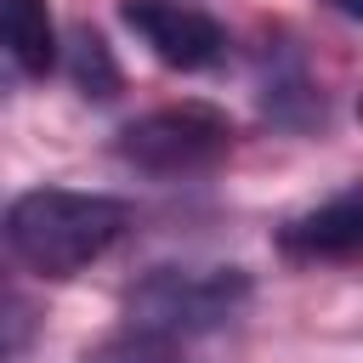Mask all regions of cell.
Segmentation results:
<instances>
[{"mask_svg": "<svg viewBox=\"0 0 363 363\" xmlns=\"http://www.w3.org/2000/svg\"><path fill=\"white\" fill-rule=\"evenodd\" d=\"M136 210L113 193H79V187H28L6 204V244L11 255L40 278H74L91 261H102L125 233Z\"/></svg>", "mask_w": 363, "mask_h": 363, "instance_id": "6da1fadb", "label": "cell"}, {"mask_svg": "<svg viewBox=\"0 0 363 363\" xmlns=\"http://www.w3.org/2000/svg\"><path fill=\"white\" fill-rule=\"evenodd\" d=\"M244 301H250L244 267H153L125 295V323L170 340H193L233 323Z\"/></svg>", "mask_w": 363, "mask_h": 363, "instance_id": "7a4b0ae2", "label": "cell"}, {"mask_svg": "<svg viewBox=\"0 0 363 363\" xmlns=\"http://www.w3.org/2000/svg\"><path fill=\"white\" fill-rule=\"evenodd\" d=\"M113 153L130 170H147V176L216 170L233 153V119L216 102H164V108L136 113L113 136Z\"/></svg>", "mask_w": 363, "mask_h": 363, "instance_id": "3957f363", "label": "cell"}, {"mask_svg": "<svg viewBox=\"0 0 363 363\" xmlns=\"http://www.w3.org/2000/svg\"><path fill=\"white\" fill-rule=\"evenodd\" d=\"M119 17L130 23V34L164 68L204 74V68H216L227 57V28L199 6H182V0H119Z\"/></svg>", "mask_w": 363, "mask_h": 363, "instance_id": "277c9868", "label": "cell"}, {"mask_svg": "<svg viewBox=\"0 0 363 363\" xmlns=\"http://www.w3.org/2000/svg\"><path fill=\"white\" fill-rule=\"evenodd\" d=\"M357 244H363V199L352 187L340 199L284 221V233H278V250L295 261H346V255H357Z\"/></svg>", "mask_w": 363, "mask_h": 363, "instance_id": "5b68a950", "label": "cell"}, {"mask_svg": "<svg viewBox=\"0 0 363 363\" xmlns=\"http://www.w3.org/2000/svg\"><path fill=\"white\" fill-rule=\"evenodd\" d=\"M0 51L23 74H45L57 62V23L45 0H0Z\"/></svg>", "mask_w": 363, "mask_h": 363, "instance_id": "8992f818", "label": "cell"}, {"mask_svg": "<svg viewBox=\"0 0 363 363\" xmlns=\"http://www.w3.org/2000/svg\"><path fill=\"white\" fill-rule=\"evenodd\" d=\"M85 363H187V340L153 335V329H113L108 340H96L85 352Z\"/></svg>", "mask_w": 363, "mask_h": 363, "instance_id": "52a82bcc", "label": "cell"}, {"mask_svg": "<svg viewBox=\"0 0 363 363\" xmlns=\"http://www.w3.org/2000/svg\"><path fill=\"white\" fill-rule=\"evenodd\" d=\"M68 74L96 102L119 91V62H113V51H108V40L96 28H74V40H68Z\"/></svg>", "mask_w": 363, "mask_h": 363, "instance_id": "ba28073f", "label": "cell"}, {"mask_svg": "<svg viewBox=\"0 0 363 363\" xmlns=\"http://www.w3.org/2000/svg\"><path fill=\"white\" fill-rule=\"evenodd\" d=\"M28 335H34V306H28L17 289L0 284V363H6L11 352H23Z\"/></svg>", "mask_w": 363, "mask_h": 363, "instance_id": "9c48e42d", "label": "cell"}, {"mask_svg": "<svg viewBox=\"0 0 363 363\" xmlns=\"http://www.w3.org/2000/svg\"><path fill=\"white\" fill-rule=\"evenodd\" d=\"M335 11H346V17H357V11H363V0H335Z\"/></svg>", "mask_w": 363, "mask_h": 363, "instance_id": "30bf717a", "label": "cell"}, {"mask_svg": "<svg viewBox=\"0 0 363 363\" xmlns=\"http://www.w3.org/2000/svg\"><path fill=\"white\" fill-rule=\"evenodd\" d=\"M0 91H6V79H0Z\"/></svg>", "mask_w": 363, "mask_h": 363, "instance_id": "8fae6325", "label": "cell"}]
</instances>
